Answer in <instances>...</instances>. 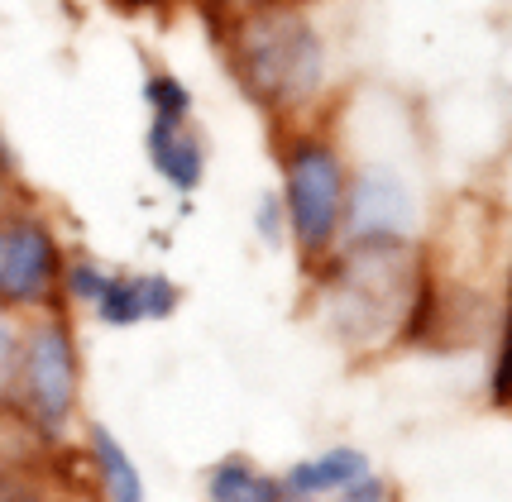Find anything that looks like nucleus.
<instances>
[{
	"mask_svg": "<svg viewBox=\"0 0 512 502\" xmlns=\"http://www.w3.org/2000/svg\"><path fill=\"white\" fill-rule=\"evenodd\" d=\"M201 20L225 77L268 130L326 120L345 101L350 0H259Z\"/></svg>",
	"mask_w": 512,
	"mask_h": 502,
	"instance_id": "nucleus-1",
	"label": "nucleus"
},
{
	"mask_svg": "<svg viewBox=\"0 0 512 502\" xmlns=\"http://www.w3.org/2000/svg\"><path fill=\"white\" fill-rule=\"evenodd\" d=\"M417 287L422 244L340 240L331 259L302 278V297L326 340L369 359L383 345H407Z\"/></svg>",
	"mask_w": 512,
	"mask_h": 502,
	"instance_id": "nucleus-2",
	"label": "nucleus"
},
{
	"mask_svg": "<svg viewBox=\"0 0 512 502\" xmlns=\"http://www.w3.org/2000/svg\"><path fill=\"white\" fill-rule=\"evenodd\" d=\"M273 168H278V197L288 211V254L297 273L331 259L345 240V197H350V144L335 125V110L326 120L278 125L268 130Z\"/></svg>",
	"mask_w": 512,
	"mask_h": 502,
	"instance_id": "nucleus-3",
	"label": "nucleus"
},
{
	"mask_svg": "<svg viewBox=\"0 0 512 502\" xmlns=\"http://www.w3.org/2000/svg\"><path fill=\"white\" fill-rule=\"evenodd\" d=\"M87 393V354H82V321L67 306H48L39 316H24L10 412L34 436L67 440Z\"/></svg>",
	"mask_w": 512,
	"mask_h": 502,
	"instance_id": "nucleus-4",
	"label": "nucleus"
},
{
	"mask_svg": "<svg viewBox=\"0 0 512 502\" xmlns=\"http://www.w3.org/2000/svg\"><path fill=\"white\" fill-rule=\"evenodd\" d=\"M187 302V287L163 268L111 263L91 249H72L63 268V306L96 330H149L168 326Z\"/></svg>",
	"mask_w": 512,
	"mask_h": 502,
	"instance_id": "nucleus-5",
	"label": "nucleus"
},
{
	"mask_svg": "<svg viewBox=\"0 0 512 502\" xmlns=\"http://www.w3.org/2000/svg\"><path fill=\"white\" fill-rule=\"evenodd\" d=\"M72 244L63 225L39 201L0 206V306L15 316H39L48 306H63V268Z\"/></svg>",
	"mask_w": 512,
	"mask_h": 502,
	"instance_id": "nucleus-6",
	"label": "nucleus"
},
{
	"mask_svg": "<svg viewBox=\"0 0 512 502\" xmlns=\"http://www.w3.org/2000/svg\"><path fill=\"white\" fill-rule=\"evenodd\" d=\"M422 192L417 177L388 153H350L345 240L422 244Z\"/></svg>",
	"mask_w": 512,
	"mask_h": 502,
	"instance_id": "nucleus-7",
	"label": "nucleus"
},
{
	"mask_svg": "<svg viewBox=\"0 0 512 502\" xmlns=\"http://www.w3.org/2000/svg\"><path fill=\"white\" fill-rule=\"evenodd\" d=\"M283 479V502H398V488L359 445H326L292 459Z\"/></svg>",
	"mask_w": 512,
	"mask_h": 502,
	"instance_id": "nucleus-8",
	"label": "nucleus"
},
{
	"mask_svg": "<svg viewBox=\"0 0 512 502\" xmlns=\"http://www.w3.org/2000/svg\"><path fill=\"white\" fill-rule=\"evenodd\" d=\"M144 168L154 182L178 201H197L211 177V134L201 130V115L192 120H144Z\"/></svg>",
	"mask_w": 512,
	"mask_h": 502,
	"instance_id": "nucleus-9",
	"label": "nucleus"
},
{
	"mask_svg": "<svg viewBox=\"0 0 512 502\" xmlns=\"http://www.w3.org/2000/svg\"><path fill=\"white\" fill-rule=\"evenodd\" d=\"M82 450H87V469L101 502H149V483H144L139 459L106 421H82Z\"/></svg>",
	"mask_w": 512,
	"mask_h": 502,
	"instance_id": "nucleus-10",
	"label": "nucleus"
},
{
	"mask_svg": "<svg viewBox=\"0 0 512 502\" xmlns=\"http://www.w3.org/2000/svg\"><path fill=\"white\" fill-rule=\"evenodd\" d=\"M201 502H283V479L245 450H230L216 464H206Z\"/></svg>",
	"mask_w": 512,
	"mask_h": 502,
	"instance_id": "nucleus-11",
	"label": "nucleus"
},
{
	"mask_svg": "<svg viewBox=\"0 0 512 502\" xmlns=\"http://www.w3.org/2000/svg\"><path fill=\"white\" fill-rule=\"evenodd\" d=\"M139 106H144V120H192L197 115V91L178 67L149 58L144 72H139Z\"/></svg>",
	"mask_w": 512,
	"mask_h": 502,
	"instance_id": "nucleus-12",
	"label": "nucleus"
},
{
	"mask_svg": "<svg viewBox=\"0 0 512 502\" xmlns=\"http://www.w3.org/2000/svg\"><path fill=\"white\" fill-rule=\"evenodd\" d=\"M493 369H489V397L493 407H512V263L508 283H503V302H498V335H493Z\"/></svg>",
	"mask_w": 512,
	"mask_h": 502,
	"instance_id": "nucleus-13",
	"label": "nucleus"
},
{
	"mask_svg": "<svg viewBox=\"0 0 512 502\" xmlns=\"http://www.w3.org/2000/svg\"><path fill=\"white\" fill-rule=\"evenodd\" d=\"M249 235L254 244L264 249V254H288V211H283V197H278V187H264L259 197L249 201Z\"/></svg>",
	"mask_w": 512,
	"mask_h": 502,
	"instance_id": "nucleus-14",
	"label": "nucleus"
},
{
	"mask_svg": "<svg viewBox=\"0 0 512 502\" xmlns=\"http://www.w3.org/2000/svg\"><path fill=\"white\" fill-rule=\"evenodd\" d=\"M20 326L10 306H0V412H10V383H15V354H20Z\"/></svg>",
	"mask_w": 512,
	"mask_h": 502,
	"instance_id": "nucleus-15",
	"label": "nucleus"
},
{
	"mask_svg": "<svg viewBox=\"0 0 512 502\" xmlns=\"http://www.w3.org/2000/svg\"><path fill=\"white\" fill-rule=\"evenodd\" d=\"M201 15H221V10H245V5H259V0H192Z\"/></svg>",
	"mask_w": 512,
	"mask_h": 502,
	"instance_id": "nucleus-16",
	"label": "nucleus"
}]
</instances>
